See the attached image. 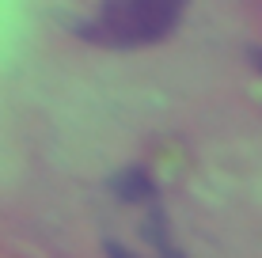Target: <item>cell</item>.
I'll return each mask as SVG.
<instances>
[{
  "label": "cell",
  "mask_w": 262,
  "mask_h": 258,
  "mask_svg": "<svg viewBox=\"0 0 262 258\" xmlns=\"http://www.w3.org/2000/svg\"><path fill=\"white\" fill-rule=\"evenodd\" d=\"M186 0H103L92 19H69L76 38L103 50H137L164 42L183 19Z\"/></svg>",
  "instance_id": "obj_1"
},
{
  "label": "cell",
  "mask_w": 262,
  "mask_h": 258,
  "mask_svg": "<svg viewBox=\"0 0 262 258\" xmlns=\"http://www.w3.org/2000/svg\"><path fill=\"white\" fill-rule=\"evenodd\" d=\"M111 194L118 201H125V205H148V201H156L160 198V190H156V182H152V175L144 171V167H122L118 175H111Z\"/></svg>",
  "instance_id": "obj_2"
},
{
  "label": "cell",
  "mask_w": 262,
  "mask_h": 258,
  "mask_svg": "<svg viewBox=\"0 0 262 258\" xmlns=\"http://www.w3.org/2000/svg\"><path fill=\"white\" fill-rule=\"evenodd\" d=\"M247 61L255 65V73L262 76V46H247Z\"/></svg>",
  "instance_id": "obj_3"
}]
</instances>
